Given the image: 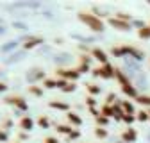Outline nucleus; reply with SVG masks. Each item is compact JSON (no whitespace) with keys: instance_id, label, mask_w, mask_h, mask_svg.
Instances as JSON below:
<instances>
[{"instance_id":"26","label":"nucleus","mask_w":150,"mask_h":143,"mask_svg":"<svg viewBox=\"0 0 150 143\" xmlns=\"http://www.w3.org/2000/svg\"><path fill=\"white\" fill-rule=\"evenodd\" d=\"M115 100H116V97H115V95L111 93V95L107 97V105H109V104H112V102H115Z\"/></svg>"},{"instance_id":"14","label":"nucleus","mask_w":150,"mask_h":143,"mask_svg":"<svg viewBox=\"0 0 150 143\" xmlns=\"http://www.w3.org/2000/svg\"><path fill=\"white\" fill-rule=\"evenodd\" d=\"M138 34H139V38H150V25L141 27V29L138 30Z\"/></svg>"},{"instance_id":"13","label":"nucleus","mask_w":150,"mask_h":143,"mask_svg":"<svg viewBox=\"0 0 150 143\" xmlns=\"http://www.w3.org/2000/svg\"><path fill=\"white\" fill-rule=\"evenodd\" d=\"M68 122L73 123V125H81V123H82V120L75 115V113H68Z\"/></svg>"},{"instance_id":"1","label":"nucleus","mask_w":150,"mask_h":143,"mask_svg":"<svg viewBox=\"0 0 150 143\" xmlns=\"http://www.w3.org/2000/svg\"><path fill=\"white\" fill-rule=\"evenodd\" d=\"M79 20H81L82 23H86L91 30H102V29H104L102 20H100L98 16L91 14V13H79Z\"/></svg>"},{"instance_id":"29","label":"nucleus","mask_w":150,"mask_h":143,"mask_svg":"<svg viewBox=\"0 0 150 143\" xmlns=\"http://www.w3.org/2000/svg\"><path fill=\"white\" fill-rule=\"evenodd\" d=\"M45 143H59V141L55 139V138H47V139H45Z\"/></svg>"},{"instance_id":"19","label":"nucleus","mask_w":150,"mask_h":143,"mask_svg":"<svg viewBox=\"0 0 150 143\" xmlns=\"http://www.w3.org/2000/svg\"><path fill=\"white\" fill-rule=\"evenodd\" d=\"M95 136H97V138H105V136H107V131L102 129V127H97V129H95Z\"/></svg>"},{"instance_id":"12","label":"nucleus","mask_w":150,"mask_h":143,"mask_svg":"<svg viewBox=\"0 0 150 143\" xmlns=\"http://www.w3.org/2000/svg\"><path fill=\"white\" fill-rule=\"evenodd\" d=\"M122 89H123V93H125V95H129V97H134V98H138V93H136V88H134L132 84H130V86H123Z\"/></svg>"},{"instance_id":"6","label":"nucleus","mask_w":150,"mask_h":143,"mask_svg":"<svg viewBox=\"0 0 150 143\" xmlns=\"http://www.w3.org/2000/svg\"><path fill=\"white\" fill-rule=\"evenodd\" d=\"M66 84H68V82L63 81V79H47V81H45V86L50 88V89H55V88H61V89H63Z\"/></svg>"},{"instance_id":"15","label":"nucleus","mask_w":150,"mask_h":143,"mask_svg":"<svg viewBox=\"0 0 150 143\" xmlns=\"http://www.w3.org/2000/svg\"><path fill=\"white\" fill-rule=\"evenodd\" d=\"M102 115H104V116H112V115H115V107L104 105V107H102Z\"/></svg>"},{"instance_id":"11","label":"nucleus","mask_w":150,"mask_h":143,"mask_svg":"<svg viewBox=\"0 0 150 143\" xmlns=\"http://www.w3.org/2000/svg\"><path fill=\"white\" fill-rule=\"evenodd\" d=\"M40 43H43L41 38H30V40L25 41V48H34V47H38Z\"/></svg>"},{"instance_id":"3","label":"nucleus","mask_w":150,"mask_h":143,"mask_svg":"<svg viewBox=\"0 0 150 143\" xmlns=\"http://www.w3.org/2000/svg\"><path fill=\"white\" fill-rule=\"evenodd\" d=\"M6 102H7V104H13V105H16L18 109H22V111H25V109H27V102H25L22 97H7V98H6Z\"/></svg>"},{"instance_id":"23","label":"nucleus","mask_w":150,"mask_h":143,"mask_svg":"<svg viewBox=\"0 0 150 143\" xmlns=\"http://www.w3.org/2000/svg\"><path fill=\"white\" fill-rule=\"evenodd\" d=\"M38 123H40V125H41V127H43V129H47V127H48V125H50V122H48V120H47L45 116H41L40 120H38Z\"/></svg>"},{"instance_id":"4","label":"nucleus","mask_w":150,"mask_h":143,"mask_svg":"<svg viewBox=\"0 0 150 143\" xmlns=\"http://www.w3.org/2000/svg\"><path fill=\"white\" fill-rule=\"evenodd\" d=\"M57 75H59L63 81H64V79H71V81H75L81 74H79L77 70H57Z\"/></svg>"},{"instance_id":"9","label":"nucleus","mask_w":150,"mask_h":143,"mask_svg":"<svg viewBox=\"0 0 150 143\" xmlns=\"http://www.w3.org/2000/svg\"><path fill=\"white\" fill-rule=\"evenodd\" d=\"M32 125H34V122H32L29 116H23V118L20 120V127H22L23 131H30V129H32Z\"/></svg>"},{"instance_id":"17","label":"nucleus","mask_w":150,"mask_h":143,"mask_svg":"<svg viewBox=\"0 0 150 143\" xmlns=\"http://www.w3.org/2000/svg\"><path fill=\"white\" fill-rule=\"evenodd\" d=\"M136 100H138L141 105H150V97H146V95H139Z\"/></svg>"},{"instance_id":"25","label":"nucleus","mask_w":150,"mask_h":143,"mask_svg":"<svg viewBox=\"0 0 150 143\" xmlns=\"http://www.w3.org/2000/svg\"><path fill=\"white\" fill-rule=\"evenodd\" d=\"M73 89H75V86H73V84H66V86L63 88V91H66V93H68V91H73Z\"/></svg>"},{"instance_id":"8","label":"nucleus","mask_w":150,"mask_h":143,"mask_svg":"<svg viewBox=\"0 0 150 143\" xmlns=\"http://www.w3.org/2000/svg\"><path fill=\"white\" fill-rule=\"evenodd\" d=\"M93 57H95L97 61H100L102 64H107V54L104 52V50H100V48H93Z\"/></svg>"},{"instance_id":"32","label":"nucleus","mask_w":150,"mask_h":143,"mask_svg":"<svg viewBox=\"0 0 150 143\" xmlns=\"http://www.w3.org/2000/svg\"><path fill=\"white\" fill-rule=\"evenodd\" d=\"M6 89V84H0V91H4Z\"/></svg>"},{"instance_id":"5","label":"nucleus","mask_w":150,"mask_h":143,"mask_svg":"<svg viewBox=\"0 0 150 143\" xmlns=\"http://www.w3.org/2000/svg\"><path fill=\"white\" fill-rule=\"evenodd\" d=\"M109 23L115 27V29H120V30H129L130 29V23L120 20V18H109Z\"/></svg>"},{"instance_id":"30","label":"nucleus","mask_w":150,"mask_h":143,"mask_svg":"<svg viewBox=\"0 0 150 143\" xmlns=\"http://www.w3.org/2000/svg\"><path fill=\"white\" fill-rule=\"evenodd\" d=\"M30 91H32L34 95H41V91H40V89H38V88H30Z\"/></svg>"},{"instance_id":"22","label":"nucleus","mask_w":150,"mask_h":143,"mask_svg":"<svg viewBox=\"0 0 150 143\" xmlns=\"http://www.w3.org/2000/svg\"><path fill=\"white\" fill-rule=\"evenodd\" d=\"M50 105L52 107H57V109H68V105L63 104V102H50Z\"/></svg>"},{"instance_id":"2","label":"nucleus","mask_w":150,"mask_h":143,"mask_svg":"<svg viewBox=\"0 0 150 143\" xmlns=\"http://www.w3.org/2000/svg\"><path fill=\"white\" fill-rule=\"evenodd\" d=\"M93 75L95 77H104V79H111V77H115V68H112L111 64L98 66V68L93 70Z\"/></svg>"},{"instance_id":"24","label":"nucleus","mask_w":150,"mask_h":143,"mask_svg":"<svg viewBox=\"0 0 150 143\" xmlns=\"http://www.w3.org/2000/svg\"><path fill=\"white\" fill-rule=\"evenodd\" d=\"M97 123L105 125V123H107V118H105V116H98V115H97Z\"/></svg>"},{"instance_id":"31","label":"nucleus","mask_w":150,"mask_h":143,"mask_svg":"<svg viewBox=\"0 0 150 143\" xmlns=\"http://www.w3.org/2000/svg\"><path fill=\"white\" fill-rule=\"evenodd\" d=\"M7 136H6V132H0V139H6Z\"/></svg>"},{"instance_id":"27","label":"nucleus","mask_w":150,"mask_h":143,"mask_svg":"<svg viewBox=\"0 0 150 143\" xmlns=\"http://www.w3.org/2000/svg\"><path fill=\"white\" fill-rule=\"evenodd\" d=\"M122 118H123L125 122H129V123H130V122H132V120H134V116H130V115H123Z\"/></svg>"},{"instance_id":"28","label":"nucleus","mask_w":150,"mask_h":143,"mask_svg":"<svg viewBox=\"0 0 150 143\" xmlns=\"http://www.w3.org/2000/svg\"><path fill=\"white\" fill-rule=\"evenodd\" d=\"M88 105H95V98H93V97H88Z\"/></svg>"},{"instance_id":"18","label":"nucleus","mask_w":150,"mask_h":143,"mask_svg":"<svg viewBox=\"0 0 150 143\" xmlns=\"http://www.w3.org/2000/svg\"><path fill=\"white\" fill-rule=\"evenodd\" d=\"M86 88H88V91H89L91 95H97V93H100V88H98V86H95V84H88Z\"/></svg>"},{"instance_id":"16","label":"nucleus","mask_w":150,"mask_h":143,"mask_svg":"<svg viewBox=\"0 0 150 143\" xmlns=\"http://www.w3.org/2000/svg\"><path fill=\"white\" fill-rule=\"evenodd\" d=\"M57 131H59V132H63V134H68V136L73 132V131H71V127H68V125H57Z\"/></svg>"},{"instance_id":"7","label":"nucleus","mask_w":150,"mask_h":143,"mask_svg":"<svg viewBox=\"0 0 150 143\" xmlns=\"http://www.w3.org/2000/svg\"><path fill=\"white\" fill-rule=\"evenodd\" d=\"M136 138H138V134H136L134 129H127V131H123V134H122L123 143H132V141H136Z\"/></svg>"},{"instance_id":"10","label":"nucleus","mask_w":150,"mask_h":143,"mask_svg":"<svg viewBox=\"0 0 150 143\" xmlns=\"http://www.w3.org/2000/svg\"><path fill=\"white\" fill-rule=\"evenodd\" d=\"M115 77H116V79L120 81V84H122V88H123V86H130V82H129V79H127V77H125V75L122 74V72H120V70H116V68H115Z\"/></svg>"},{"instance_id":"21","label":"nucleus","mask_w":150,"mask_h":143,"mask_svg":"<svg viewBox=\"0 0 150 143\" xmlns=\"http://www.w3.org/2000/svg\"><path fill=\"white\" fill-rule=\"evenodd\" d=\"M136 115H138L136 118H138L139 122H146V120H148V113H145V111H139V113H136Z\"/></svg>"},{"instance_id":"33","label":"nucleus","mask_w":150,"mask_h":143,"mask_svg":"<svg viewBox=\"0 0 150 143\" xmlns=\"http://www.w3.org/2000/svg\"><path fill=\"white\" fill-rule=\"evenodd\" d=\"M148 120H150V111H148Z\"/></svg>"},{"instance_id":"20","label":"nucleus","mask_w":150,"mask_h":143,"mask_svg":"<svg viewBox=\"0 0 150 143\" xmlns=\"http://www.w3.org/2000/svg\"><path fill=\"white\" fill-rule=\"evenodd\" d=\"M122 105H123V109H125V111H127V113H125V115H134V109H132V105H130V104H129V102H123V104H122Z\"/></svg>"}]
</instances>
